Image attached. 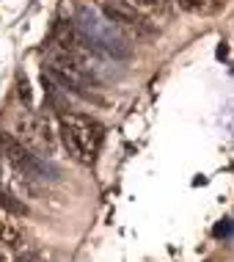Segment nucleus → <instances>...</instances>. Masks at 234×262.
Segmentation results:
<instances>
[{
  "instance_id": "nucleus-9",
  "label": "nucleus",
  "mask_w": 234,
  "mask_h": 262,
  "mask_svg": "<svg viewBox=\"0 0 234 262\" xmlns=\"http://www.w3.org/2000/svg\"><path fill=\"white\" fill-rule=\"evenodd\" d=\"M17 89H19V100H22V102H31V86H28L25 77H17Z\"/></svg>"
},
{
  "instance_id": "nucleus-7",
  "label": "nucleus",
  "mask_w": 234,
  "mask_h": 262,
  "mask_svg": "<svg viewBox=\"0 0 234 262\" xmlns=\"http://www.w3.org/2000/svg\"><path fill=\"white\" fill-rule=\"evenodd\" d=\"M179 9H185L190 14H198V17H212V14L223 11L226 0H176Z\"/></svg>"
},
{
  "instance_id": "nucleus-6",
  "label": "nucleus",
  "mask_w": 234,
  "mask_h": 262,
  "mask_svg": "<svg viewBox=\"0 0 234 262\" xmlns=\"http://www.w3.org/2000/svg\"><path fill=\"white\" fill-rule=\"evenodd\" d=\"M22 246V235H19L17 224L11 221V215L6 210H0V249L17 251Z\"/></svg>"
},
{
  "instance_id": "nucleus-2",
  "label": "nucleus",
  "mask_w": 234,
  "mask_h": 262,
  "mask_svg": "<svg viewBox=\"0 0 234 262\" xmlns=\"http://www.w3.org/2000/svg\"><path fill=\"white\" fill-rule=\"evenodd\" d=\"M17 133H19V141H22L31 152H36L39 158L55 155L58 133H53V124H50V119L44 113H33V111L19 113L17 116Z\"/></svg>"
},
{
  "instance_id": "nucleus-4",
  "label": "nucleus",
  "mask_w": 234,
  "mask_h": 262,
  "mask_svg": "<svg viewBox=\"0 0 234 262\" xmlns=\"http://www.w3.org/2000/svg\"><path fill=\"white\" fill-rule=\"evenodd\" d=\"M0 152L14 166V171H19L25 180H47V174H50L47 163L36 152L28 149L19 138L9 136V133H0Z\"/></svg>"
},
{
  "instance_id": "nucleus-10",
  "label": "nucleus",
  "mask_w": 234,
  "mask_h": 262,
  "mask_svg": "<svg viewBox=\"0 0 234 262\" xmlns=\"http://www.w3.org/2000/svg\"><path fill=\"white\" fill-rule=\"evenodd\" d=\"M0 262H6V259H3V249H0Z\"/></svg>"
},
{
  "instance_id": "nucleus-5",
  "label": "nucleus",
  "mask_w": 234,
  "mask_h": 262,
  "mask_svg": "<svg viewBox=\"0 0 234 262\" xmlns=\"http://www.w3.org/2000/svg\"><path fill=\"white\" fill-rule=\"evenodd\" d=\"M132 9H138L144 17H149L152 23H160V19H171L174 17V6L171 0H124Z\"/></svg>"
},
{
  "instance_id": "nucleus-8",
  "label": "nucleus",
  "mask_w": 234,
  "mask_h": 262,
  "mask_svg": "<svg viewBox=\"0 0 234 262\" xmlns=\"http://www.w3.org/2000/svg\"><path fill=\"white\" fill-rule=\"evenodd\" d=\"M0 210H6L9 215H25L28 212L25 204L19 202L17 196H11L9 190H3V188H0Z\"/></svg>"
},
{
  "instance_id": "nucleus-1",
  "label": "nucleus",
  "mask_w": 234,
  "mask_h": 262,
  "mask_svg": "<svg viewBox=\"0 0 234 262\" xmlns=\"http://www.w3.org/2000/svg\"><path fill=\"white\" fill-rule=\"evenodd\" d=\"M58 136L63 141V146H66V152L77 163L91 166L99 155V146H102L105 127L94 116H86V113H61L58 116Z\"/></svg>"
},
{
  "instance_id": "nucleus-3",
  "label": "nucleus",
  "mask_w": 234,
  "mask_h": 262,
  "mask_svg": "<svg viewBox=\"0 0 234 262\" xmlns=\"http://www.w3.org/2000/svg\"><path fill=\"white\" fill-rule=\"evenodd\" d=\"M102 11H105V17H108L113 25L127 31L132 39L149 41V39L157 36V28H154L152 19L144 17L138 9H132V6L124 3V0H102Z\"/></svg>"
}]
</instances>
